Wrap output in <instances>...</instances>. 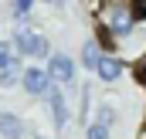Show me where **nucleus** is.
Masks as SVG:
<instances>
[{"label": "nucleus", "instance_id": "f257e3e1", "mask_svg": "<svg viewBox=\"0 0 146 139\" xmlns=\"http://www.w3.org/2000/svg\"><path fill=\"white\" fill-rule=\"evenodd\" d=\"M139 27V21H136V10H133V3H126V0H106V3H99V34H102V51H109L119 44V41H126V37L133 34Z\"/></svg>", "mask_w": 146, "mask_h": 139}, {"label": "nucleus", "instance_id": "f03ea898", "mask_svg": "<svg viewBox=\"0 0 146 139\" xmlns=\"http://www.w3.org/2000/svg\"><path fill=\"white\" fill-rule=\"evenodd\" d=\"M10 48H14L17 58H34V61L51 58V41H48V34H41V31H27V27L14 31Z\"/></svg>", "mask_w": 146, "mask_h": 139}, {"label": "nucleus", "instance_id": "7ed1b4c3", "mask_svg": "<svg viewBox=\"0 0 146 139\" xmlns=\"http://www.w3.org/2000/svg\"><path fill=\"white\" fill-rule=\"evenodd\" d=\"M44 71H48L51 85H75V78H78V65H75L72 54H65V51H51Z\"/></svg>", "mask_w": 146, "mask_h": 139}, {"label": "nucleus", "instance_id": "20e7f679", "mask_svg": "<svg viewBox=\"0 0 146 139\" xmlns=\"http://www.w3.org/2000/svg\"><path fill=\"white\" fill-rule=\"evenodd\" d=\"M21 88H24L27 95L41 99V95L51 92V78H48V71L41 68V65H27V68L21 71Z\"/></svg>", "mask_w": 146, "mask_h": 139}, {"label": "nucleus", "instance_id": "39448f33", "mask_svg": "<svg viewBox=\"0 0 146 139\" xmlns=\"http://www.w3.org/2000/svg\"><path fill=\"white\" fill-rule=\"evenodd\" d=\"M44 99H48V109H51V122H54V129H58V132H65V129H68V119H72L65 92H61L58 85H51V92H48Z\"/></svg>", "mask_w": 146, "mask_h": 139}, {"label": "nucleus", "instance_id": "423d86ee", "mask_svg": "<svg viewBox=\"0 0 146 139\" xmlns=\"http://www.w3.org/2000/svg\"><path fill=\"white\" fill-rule=\"evenodd\" d=\"M122 71H126V65H122V58H115V54H102L99 58V65H95V78L99 81H106V85H112V81H119L122 78Z\"/></svg>", "mask_w": 146, "mask_h": 139}, {"label": "nucleus", "instance_id": "0eeeda50", "mask_svg": "<svg viewBox=\"0 0 146 139\" xmlns=\"http://www.w3.org/2000/svg\"><path fill=\"white\" fill-rule=\"evenodd\" d=\"M0 136H3V139H24V136H27L24 119L14 115V112H0Z\"/></svg>", "mask_w": 146, "mask_h": 139}, {"label": "nucleus", "instance_id": "6e6552de", "mask_svg": "<svg viewBox=\"0 0 146 139\" xmlns=\"http://www.w3.org/2000/svg\"><path fill=\"white\" fill-rule=\"evenodd\" d=\"M102 54H106V51H102L99 41H85V44H82V68H85V71H95V65H99Z\"/></svg>", "mask_w": 146, "mask_h": 139}, {"label": "nucleus", "instance_id": "1a4fd4ad", "mask_svg": "<svg viewBox=\"0 0 146 139\" xmlns=\"http://www.w3.org/2000/svg\"><path fill=\"white\" fill-rule=\"evenodd\" d=\"M21 65H10V68L0 71V88H14V85H21Z\"/></svg>", "mask_w": 146, "mask_h": 139}, {"label": "nucleus", "instance_id": "9d476101", "mask_svg": "<svg viewBox=\"0 0 146 139\" xmlns=\"http://www.w3.org/2000/svg\"><path fill=\"white\" fill-rule=\"evenodd\" d=\"M85 139H112V129H109V126H102L99 119H92L88 129H85Z\"/></svg>", "mask_w": 146, "mask_h": 139}, {"label": "nucleus", "instance_id": "9b49d317", "mask_svg": "<svg viewBox=\"0 0 146 139\" xmlns=\"http://www.w3.org/2000/svg\"><path fill=\"white\" fill-rule=\"evenodd\" d=\"M10 65H21V58L14 54L10 41H0V71H3V68H10Z\"/></svg>", "mask_w": 146, "mask_h": 139}, {"label": "nucleus", "instance_id": "f8f14e48", "mask_svg": "<svg viewBox=\"0 0 146 139\" xmlns=\"http://www.w3.org/2000/svg\"><path fill=\"white\" fill-rule=\"evenodd\" d=\"M95 119H99L102 126H109V129H112V126H115V109H112V105H106V102H102V105H99V109H95Z\"/></svg>", "mask_w": 146, "mask_h": 139}, {"label": "nucleus", "instance_id": "ddd939ff", "mask_svg": "<svg viewBox=\"0 0 146 139\" xmlns=\"http://www.w3.org/2000/svg\"><path fill=\"white\" fill-rule=\"evenodd\" d=\"M34 10V3L31 0H17V3H10V14H14V21H27V14Z\"/></svg>", "mask_w": 146, "mask_h": 139}]
</instances>
